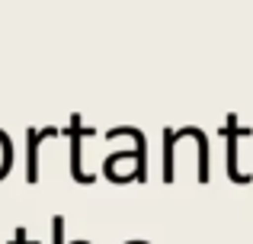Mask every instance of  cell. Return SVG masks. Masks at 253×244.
<instances>
[{"label": "cell", "instance_id": "6da1fadb", "mask_svg": "<svg viewBox=\"0 0 253 244\" xmlns=\"http://www.w3.org/2000/svg\"><path fill=\"white\" fill-rule=\"evenodd\" d=\"M234 122H237V119H234V116H231V119H228V125H224V129H221V135L228 138V177H231V180H234V183H247L250 177L237 170V135H244V132H247V129H237Z\"/></svg>", "mask_w": 253, "mask_h": 244}, {"label": "cell", "instance_id": "7a4b0ae2", "mask_svg": "<svg viewBox=\"0 0 253 244\" xmlns=\"http://www.w3.org/2000/svg\"><path fill=\"white\" fill-rule=\"evenodd\" d=\"M84 135H90V129H81V119H71V177H74L77 183H90L93 177L90 174H84V167H81V138Z\"/></svg>", "mask_w": 253, "mask_h": 244}, {"label": "cell", "instance_id": "3957f363", "mask_svg": "<svg viewBox=\"0 0 253 244\" xmlns=\"http://www.w3.org/2000/svg\"><path fill=\"white\" fill-rule=\"evenodd\" d=\"M55 135V129H45V132H29V170H26V180L29 183H36L39 180V174H36V151H39V142L42 138H51Z\"/></svg>", "mask_w": 253, "mask_h": 244}, {"label": "cell", "instance_id": "277c9868", "mask_svg": "<svg viewBox=\"0 0 253 244\" xmlns=\"http://www.w3.org/2000/svg\"><path fill=\"white\" fill-rule=\"evenodd\" d=\"M6 170H10V138L0 132V180L6 177Z\"/></svg>", "mask_w": 253, "mask_h": 244}, {"label": "cell", "instance_id": "5b68a950", "mask_svg": "<svg viewBox=\"0 0 253 244\" xmlns=\"http://www.w3.org/2000/svg\"><path fill=\"white\" fill-rule=\"evenodd\" d=\"M51 225H55V228H51V235H55V244H64V238H61V232H64V219H61V215H55V222H51Z\"/></svg>", "mask_w": 253, "mask_h": 244}, {"label": "cell", "instance_id": "8992f818", "mask_svg": "<svg viewBox=\"0 0 253 244\" xmlns=\"http://www.w3.org/2000/svg\"><path fill=\"white\" fill-rule=\"evenodd\" d=\"M13 244H29V241H26V228H19V232H16V241H13Z\"/></svg>", "mask_w": 253, "mask_h": 244}]
</instances>
